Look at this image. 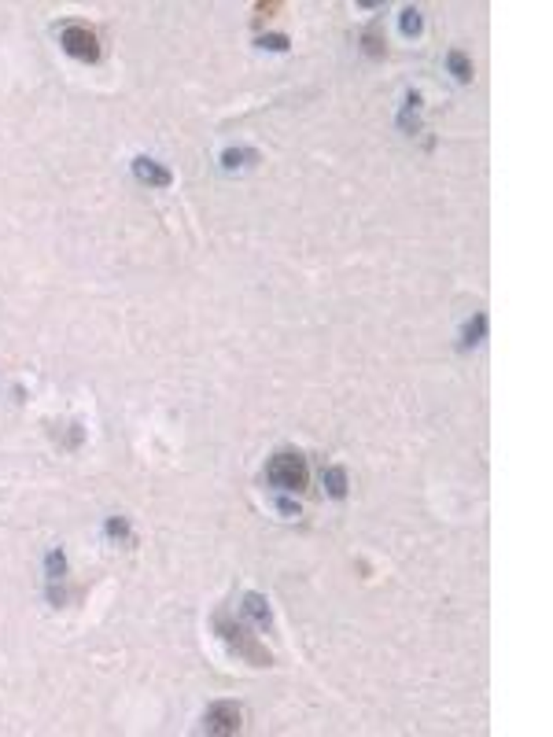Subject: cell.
I'll use <instances>...</instances> for the list:
<instances>
[{
    "mask_svg": "<svg viewBox=\"0 0 553 737\" xmlns=\"http://www.w3.org/2000/svg\"><path fill=\"white\" fill-rule=\"evenodd\" d=\"M214 627H218V635H222V641H225L236 656H243L248 664H255V667H269V664H273L269 649H266V645H262L259 638H255L243 623H233L229 616H218V619H214Z\"/></svg>",
    "mask_w": 553,
    "mask_h": 737,
    "instance_id": "1",
    "label": "cell"
},
{
    "mask_svg": "<svg viewBox=\"0 0 553 737\" xmlns=\"http://www.w3.org/2000/svg\"><path fill=\"white\" fill-rule=\"evenodd\" d=\"M266 480L277 490H288V494H299L310 483V469H306L303 454H291V450H280V454L269 457L266 464Z\"/></svg>",
    "mask_w": 553,
    "mask_h": 737,
    "instance_id": "2",
    "label": "cell"
},
{
    "mask_svg": "<svg viewBox=\"0 0 553 737\" xmlns=\"http://www.w3.org/2000/svg\"><path fill=\"white\" fill-rule=\"evenodd\" d=\"M59 45L67 48V56L82 59V63H96L100 59V37L89 30L85 22H67V26H63Z\"/></svg>",
    "mask_w": 553,
    "mask_h": 737,
    "instance_id": "3",
    "label": "cell"
},
{
    "mask_svg": "<svg viewBox=\"0 0 553 737\" xmlns=\"http://www.w3.org/2000/svg\"><path fill=\"white\" fill-rule=\"evenodd\" d=\"M240 708L233 701H218L203 712V730L207 734H236L240 730Z\"/></svg>",
    "mask_w": 553,
    "mask_h": 737,
    "instance_id": "4",
    "label": "cell"
},
{
    "mask_svg": "<svg viewBox=\"0 0 553 737\" xmlns=\"http://www.w3.org/2000/svg\"><path fill=\"white\" fill-rule=\"evenodd\" d=\"M133 174H137V181H144V185H151V188H170L174 185V174L166 170V166H159L156 159H133Z\"/></svg>",
    "mask_w": 553,
    "mask_h": 737,
    "instance_id": "5",
    "label": "cell"
},
{
    "mask_svg": "<svg viewBox=\"0 0 553 737\" xmlns=\"http://www.w3.org/2000/svg\"><path fill=\"white\" fill-rule=\"evenodd\" d=\"M321 483L328 487L332 498H343L347 494V472L336 469V464H328V469H321Z\"/></svg>",
    "mask_w": 553,
    "mask_h": 737,
    "instance_id": "6",
    "label": "cell"
},
{
    "mask_svg": "<svg viewBox=\"0 0 553 737\" xmlns=\"http://www.w3.org/2000/svg\"><path fill=\"white\" fill-rule=\"evenodd\" d=\"M243 612H248L259 627H269V609H266V601L259 593H248V598H243Z\"/></svg>",
    "mask_w": 553,
    "mask_h": 737,
    "instance_id": "7",
    "label": "cell"
},
{
    "mask_svg": "<svg viewBox=\"0 0 553 737\" xmlns=\"http://www.w3.org/2000/svg\"><path fill=\"white\" fill-rule=\"evenodd\" d=\"M446 67H450V74H454L457 82H472V63L465 59V52H450Z\"/></svg>",
    "mask_w": 553,
    "mask_h": 737,
    "instance_id": "8",
    "label": "cell"
},
{
    "mask_svg": "<svg viewBox=\"0 0 553 737\" xmlns=\"http://www.w3.org/2000/svg\"><path fill=\"white\" fill-rule=\"evenodd\" d=\"M483 332H487V314H476L469 325H465V343L472 347V343H480L483 340Z\"/></svg>",
    "mask_w": 553,
    "mask_h": 737,
    "instance_id": "9",
    "label": "cell"
},
{
    "mask_svg": "<svg viewBox=\"0 0 553 737\" xmlns=\"http://www.w3.org/2000/svg\"><path fill=\"white\" fill-rule=\"evenodd\" d=\"M402 33L406 37H417L421 33V11L417 8H406L402 11Z\"/></svg>",
    "mask_w": 553,
    "mask_h": 737,
    "instance_id": "10",
    "label": "cell"
},
{
    "mask_svg": "<svg viewBox=\"0 0 553 737\" xmlns=\"http://www.w3.org/2000/svg\"><path fill=\"white\" fill-rule=\"evenodd\" d=\"M240 159H259V155H255V151H243V148H229V151L222 155L225 170H236V166H243Z\"/></svg>",
    "mask_w": 553,
    "mask_h": 737,
    "instance_id": "11",
    "label": "cell"
},
{
    "mask_svg": "<svg viewBox=\"0 0 553 737\" xmlns=\"http://www.w3.org/2000/svg\"><path fill=\"white\" fill-rule=\"evenodd\" d=\"M63 572H67V561H63L59 549H52L48 553V579H63Z\"/></svg>",
    "mask_w": 553,
    "mask_h": 737,
    "instance_id": "12",
    "label": "cell"
},
{
    "mask_svg": "<svg viewBox=\"0 0 553 737\" xmlns=\"http://www.w3.org/2000/svg\"><path fill=\"white\" fill-rule=\"evenodd\" d=\"M259 45H262V48H273V52H285V48H288V37H285V33H269V37H262Z\"/></svg>",
    "mask_w": 553,
    "mask_h": 737,
    "instance_id": "13",
    "label": "cell"
},
{
    "mask_svg": "<svg viewBox=\"0 0 553 737\" xmlns=\"http://www.w3.org/2000/svg\"><path fill=\"white\" fill-rule=\"evenodd\" d=\"M362 45H365L369 56H384V45H380V37H377V33H365V37H362Z\"/></svg>",
    "mask_w": 553,
    "mask_h": 737,
    "instance_id": "14",
    "label": "cell"
},
{
    "mask_svg": "<svg viewBox=\"0 0 553 737\" xmlns=\"http://www.w3.org/2000/svg\"><path fill=\"white\" fill-rule=\"evenodd\" d=\"M107 535L111 538H130V527H126V520H107Z\"/></svg>",
    "mask_w": 553,
    "mask_h": 737,
    "instance_id": "15",
    "label": "cell"
},
{
    "mask_svg": "<svg viewBox=\"0 0 553 737\" xmlns=\"http://www.w3.org/2000/svg\"><path fill=\"white\" fill-rule=\"evenodd\" d=\"M277 8H280L277 0H269V4H259V15H266V19H269V15H273V11H277Z\"/></svg>",
    "mask_w": 553,
    "mask_h": 737,
    "instance_id": "16",
    "label": "cell"
}]
</instances>
